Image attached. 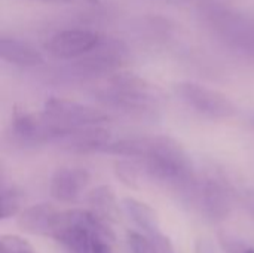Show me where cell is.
Returning <instances> with one entry per match:
<instances>
[{
  "label": "cell",
  "mask_w": 254,
  "mask_h": 253,
  "mask_svg": "<svg viewBox=\"0 0 254 253\" xmlns=\"http://www.w3.org/2000/svg\"><path fill=\"white\" fill-rule=\"evenodd\" d=\"M137 146L138 160L152 179L176 188L192 186V161L177 140L168 136L138 137Z\"/></svg>",
  "instance_id": "6da1fadb"
},
{
  "label": "cell",
  "mask_w": 254,
  "mask_h": 253,
  "mask_svg": "<svg viewBox=\"0 0 254 253\" xmlns=\"http://www.w3.org/2000/svg\"><path fill=\"white\" fill-rule=\"evenodd\" d=\"M198 19L228 48L254 57V19L243 10L220 1H205L198 9Z\"/></svg>",
  "instance_id": "7a4b0ae2"
},
{
  "label": "cell",
  "mask_w": 254,
  "mask_h": 253,
  "mask_svg": "<svg viewBox=\"0 0 254 253\" xmlns=\"http://www.w3.org/2000/svg\"><path fill=\"white\" fill-rule=\"evenodd\" d=\"M95 97L107 106L144 115L153 112L164 98V92L135 73L116 72L107 78L106 85L95 91Z\"/></svg>",
  "instance_id": "3957f363"
},
{
  "label": "cell",
  "mask_w": 254,
  "mask_h": 253,
  "mask_svg": "<svg viewBox=\"0 0 254 253\" xmlns=\"http://www.w3.org/2000/svg\"><path fill=\"white\" fill-rule=\"evenodd\" d=\"M73 127L64 125L55 118L43 112H30L25 109H15L10 122V133L13 139L24 146H36L48 142H60Z\"/></svg>",
  "instance_id": "277c9868"
},
{
  "label": "cell",
  "mask_w": 254,
  "mask_h": 253,
  "mask_svg": "<svg viewBox=\"0 0 254 253\" xmlns=\"http://www.w3.org/2000/svg\"><path fill=\"white\" fill-rule=\"evenodd\" d=\"M176 94L190 109L211 119H228L237 112L235 104L220 91L196 82H179L174 85Z\"/></svg>",
  "instance_id": "5b68a950"
},
{
  "label": "cell",
  "mask_w": 254,
  "mask_h": 253,
  "mask_svg": "<svg viewBox=\"0 0 254 253\" xmlns=\"http://www.w3.org/2000/svg\"><path fill=\"white\" fill-rule=\"evenodd\" d=\"M128 60V48L124 42L113 37H101L100 43L86 55L77 58L71 69L77 75L97 76L116 73Z\"/></svg>",
  "instance_id": "8992f818"
},
{
  "label": "cell",
  "mask_w": 254,
  "mask_h": 253,
  "mask_svg": "<svg viewBox=\"0 0 254 253\" xmlns=\"http://www.w3.org/2000/svg\"><path fill=\"white\" fill-rule=\"evenodd\" d=\"M97 31L82 27H68L61 28L52 33L46 42V51L61 60H77L88 52H91L101 40Z\"/></svg>",
  "instance_id": "52a82bcc"
},
{
  "label": "cell",
  "mask_w": 254,
  "mask_h": 253,
  "mask_svg": "<svg viewBox=\"0 0 254 253\" xmlns=\"http://www.w3.org/2000/svg\"><path fill=\"white\" fill-rule=\"evenodd\" d=\"M45 112L63 122L64 125L77 128V127H91L107 122L110 116L97 107L60 97H51L45 101Z\"/></svg>",
  "instance_id": "ba28073f"
},
{
  "label": "cell",
  "mask_w": 254,
  "mask_h": 253,
  "mask_svg": "<svg viewBox=\"0 0 254 253\" xmlns=\"http://www.w3.org/2000/svg\"><path fill=\"white\" fill-rule=\"evenodd\" d=\"M195 198V204L211 221H223L231 210V197L228 189L214 179L196 183L189 188Z\"/></svg>",
  "instance_id": "9c48e42d"
},
{
  "label": "cell",
  "mask_w": 254,
  "mask_h": 253,
  "mask_svg": "<svg viewBox=\"0 0 254 253\" xmlns=\"http://www.w3.org/2000/svg\"><path fill=\"white\" fill-rule=\"evenodd\" d=\"M91 174L82 167H60L54 171L49 183L51 197L58 203H73L88 188Z\"/></svg>",
  "instance_id": "30bf717a"
},
{
  "label": "cell",
  "mask_w": 254,
  "mask_h": 253,
  "mask_svg": "<svg viewBox=\"0 0 254 253\" xmlns=\"http://www.w3.org/2000/svg\"><path fill=\"white\" fill-rule=\"evenodd\" d=\"M61 210L52 204H34L24 209L16 216V225L22 233L31 236H49L54 237L58 225Z\"/></svg>",
  "instance_id": "8fae6325"
},
{
  "label": "cell",
  "mask_w": 254,
  "mask_h": 253,
  "mask_svg": "<svg viewBox=\"0 0 254 253\" xmlns=\"http://www.w3.org/2000/svg\"><path fill=\"white\" fill-rule=\"evenodd\" d=\"M112 134L109 130L91 125V127H77L73 128L65 137L58 143L63 149L74 154H89L101 152L112 142Z\"/></svg>",
  "instance_id": "7c38bea8"
},
{
  "label": "cell",
  "mask_w": 254,
  "mask_h": 253,
  "mask_svg": "<svg viewBox=\"0 0 254 253\" xmlns=\"http://www.w3.org/2000/svg\"><path fill=\"white\" fill-rule=\"evenodd\" d=\"M0 58L19 67H36L45 63L42 52L30 43L9 36L0 37Z\"/></svg>",
  "instance_id": "4fadbf2b"
},
{
  "label": "cell",
  "mask_w": 254,
  "mask_h": 253,
  "mask_svg": "<svg viewBox=\"0 0 254 253\" xmlns=\"http://www.w3.org/2000/svg\"><path fill=\"white\" fill-rule=\"evenodd\" d=\"M88 204L91 206V212L97 215L100 219L106 222H119L122 215V206L116 198L115 191L109 185H100L94 188L88 197Z\"/></svg>",
  "instance_id": "5bb4252c"
},
{
  "label": "cell",
  "mask_w": 254,
  "mask_h": 253,
  "mask_svg": "<svg viewBox=\"0 0 254 253\" xmlns=\"http://www.w3.org/2000/svg\"><path fill=\"white\" fill-rule=\"evenodd\" d=\"M124 212L127 213V216L140 228L143 230V233L146 234V237L153 236L156 233H159V219H158V213L155 212V209H152L149 204L138 201L132 197H125L121 203Z\"/></svg>",
  "instance_id": "9a60e30c"
},
{
  "label": "cell",
  "mask_w": 254,
  "mask_h": 253,
  "mask_svg": "<svg viewBox=\"0 0 254 253\" xmlns=\"http://www.w3.org/2000/svg\"><path fill=\"white\" fill-rule=\"evenodd\" d=\"M22 191L16 186H4L1 188V219H9L13 216H18L22 204Z\"/></svg>",
  "instance_id": "2e32d148"
},
{
  "label": "cell",
  "mask_w": 254,
  "mask_h": 253,
  "mask_svg": "<svg viewBox=\"0 0 254 253\" xmlns=\"http://www.w3.org/2000/svg\"><path fill=\"white\" fill-rule=\"evenodd\" d=\"M115 176L125 186H128L131 189H138V176H140V171H138V169H137V166L134 163L127 161V160L116 161L115 163Z\"/></svg>",
  "instance_id": "e0dca14e"
},
{
  "label": "cell",
  "mask_w": 254,
  "mask_h": 253,
  "mask_svg": "<svg viewBox=\"0 0 254 253\" xmlns=\"http://www.w3.org/2000/svg\"><path fill=\"white\" fill-rule=\"evenodd\" d=\"M0 253H36V251L22 237L4 234L0 237Z\"/></svg>",
  "instance_id": "ac0fdd59"
},
{
  "label": "cell",
  "mask_w": 254,
  "mask_h": 253,
  "mask_svg": "<svg viewBox=\"0 0 254 253\" xmlns=\"http://www.w3.org/2000/svg\"><path fill=\"white\" fill-rule=\"evenodd\" d=\"M147 239L150 243L152 253H174V246H173L171 240L161 231L153 236H149Z\"/></svg>",
  "instance_id": "d6986e66"
},
{
  "label": "cell",
  "mask_w": 254,
  "mask_h": 253,
  "mask_svg": "<svg viewBox=\"0 0 254 253\" xmlns=\"http://www.w3.org/2000/svg\"><path fill=\"white\" fill-rule=\"evenodd\" d=\"M219 240L226 253H244L247 251V246L244 245V242H241L240 239H237L235 236L229 233H220Z\"/></svg>",
  "instance_id": "ffe728a7"
},
{
  "label": "cell",
  "mask_w": 254,
  "mask_h": 253,
  "mask_svg": "<svg viewBox=\"0 0 254 253\" xmlns=\"http://www.w3.org/2000/svg\"><path fill=\"white\" fill-rule=\"evenodd\" d=\"M128 245L131 253H152L149 239L135 231H128Z\"/></svg>",
  "instance_id": "44dd1931"
},
{
  "label": "cell",
  "mask_w": 254,
  "mask_h": 253,
  "mask_svg": "<svg viewBox=\"0 0 254 253\" xmlns=\"http://www.w3.org/2000/svg\"><path fill=\"white\" fill-rule=\"evenodd\" d=\"M195 252L196 253H216V248L213 242L208 239H198L195 243Z\"/></svg>",
  "instance_id": "7402d4cb"
},
{
  "label": "cell",
  "mask_w": 254,
  "mask_h": 253,
  "mask_svg": "<svg viewBox=\"0 0 254 253\" xmlns=\"http://www.w3.org/2000/svg\"><path fill=\"white\" fill-rule=\"evenodd\" d=\"M30 1H39V3H51V4H58V3H67L70 0H30Z\"/></svg>",
  "instance_id": "603a6c76"
},
{
  "label": "cell",
  "mask_w": 254,
  "mask_h": 253,
  "mask_svg": "<svg viewBox=\"0 0 254 253\" xmlns=\"http://www.w3.org/2000/svg\"><path fill=\"white\" fill-rule=\"evenodd\" d=\"M85 1H88L91 4H100V0H85Z\"/></svg>",
  "instance_id": "cb8c5ba5"
},
{
  "label": "cell",
  "mask_w": 254,
  "mask_h": 253,
  "mask_svg": "<svg viewBox=\"0 0 254 253\" xmlns=\"http://www.w3.org/2000/svg\"><path fill=\"white\" fill-rule=\"evenodd\" d=\"M244 253H254V249H252V248H247V251Z\"/></svg>",
  "instance_id": "d4e9b609"
},
{
  "label": "cell",
  "mask_w": 254,
  "mask_h": 253,
  "mask_svg": "<svg viewBox=\"0 0 254 253\" xmlns=\"http://www.w3.org/2000/svg\"><path fill=\"white\" fill-rule=\"evenodd\" d=\"M252 125H253V128H254V116L252 118Z\"/></svg>",
  "instance_id": "484cf974"
}]
</instances>
